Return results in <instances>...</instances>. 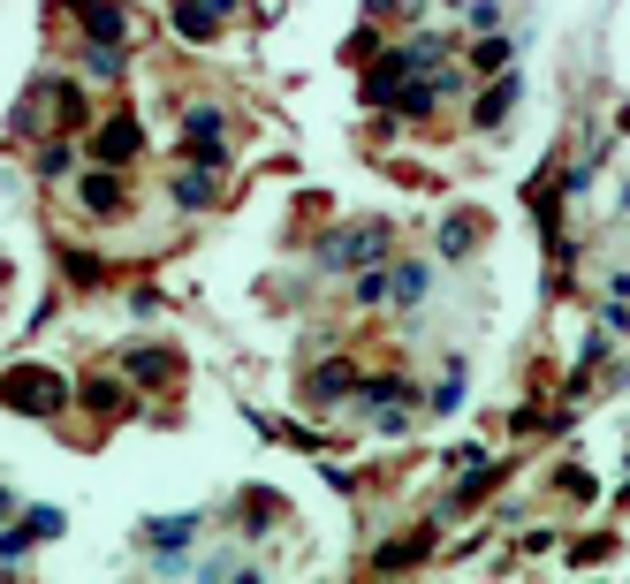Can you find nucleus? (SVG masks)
<instances>
[{"label": "nucleus", "instance_id": "f03ea898", "mask_svg": "<svg viewBox=\"0 0 630 584\" xmlns=\"http://www.w3.org/2000/svg\"><path fill=\"white\" fill-rule=\"evenodd\" d=\"M129 145H137V129H129V122H115L107 137H99V160H129Z\"/></svg>", "mask_w": 630, "mask_h": 584}, {"label": "nucleus", "instance_id": "f257e3e1", "mask_svg": "<svg viewBox=\"0 0 630 584\" xmlns=\"http://www.w3.org/2000/svg\"><path fill=\"white\" fill-rule=\"evenodd\" d=\"M8 403H16V410H53V403H61V395H53V379L46 373H8Z\"/></svg>", "mask_w": 630, "mask_h": 584}]
</instances>
